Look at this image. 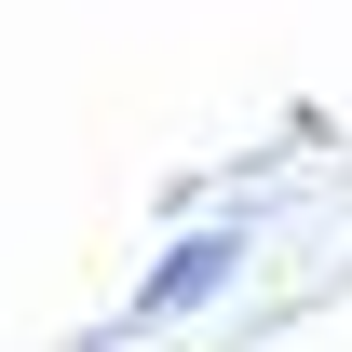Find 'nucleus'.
Masks as SVG:
<instances>
[{
    "label": "nucleus",
    "mask_w": 352,
    "mask_h": 352,
    "mask_svg": "<svg viewBox=\"0 0 352 352\" xmlns=\"http://www.w3.org/2000/svg\"><path fill=\"white\" fill-rule=\"evenodd\" d=\"M244 258H258V217H204V230H176V244L135 271V298L109 311L95 339H149V325H190L204 298H230V285H244Z\"/></svg>",
    "instance_id": "f257e3e1"
}]
</instances>
